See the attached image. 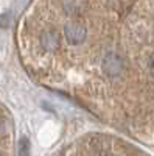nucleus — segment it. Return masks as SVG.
I'll return each instance as SVG.
<instances>
[{"mask_svg":"<svg viewBox=\"0 0 154 156\" xmlns=\"http://www.w3.org/2000/svg\"><path fill=\"white\" fill-rule=\"evenodd\" d=\"M123 66H125V62H123L121 56L118 53H115V51H108L101 61L103 72H104V75H108L111 78L120 75L123 70Z\"/></svg>","mask_w":154,"mask_h":156,"instance_id":"2","label":"nucleus"},{"mask_svg":"<svg viewBox=\"0 0 154 156\" xmlns=\"http://www.w3.org/2000/svg\"><path fill=\"white\" fill-rule=\"evenodd\" d=\"M19 156H30V140L22 137L19 142Z\"/></svg>","mask_w":154,"mask_h":156,"instance_id":"3","label":"nucleus"},{"mask_svg":"<svg viewBox=\"0 0 154 156\" xmlns=\"http://www.w3.org/2000/svg\"><path fill=\"white\" fill-rule=\"evenodd\" d=\"M62 33H64V37L67 39V42L70 45H81L87 39L89 30L83 22L70 20V22H67L66 25H64Z\"/></svg>","mask_w":154,"mask_h":156,"instance_id":"1","label":"nucleus"},{"mask_svg":"<svg viewBox=\"0 0 154 156\" xmlns=\"http://www.w3.org/2000/svg\"><path fill=\"white\" fill-rule=\"evenodd\" d=\"M146 66H148V72H149V75H152V76H154V53L148 58Z\"/></svg>","mask_w":154,"mask_h":156,"instance_id":"4","label":"nucleus"}]
</instances>
